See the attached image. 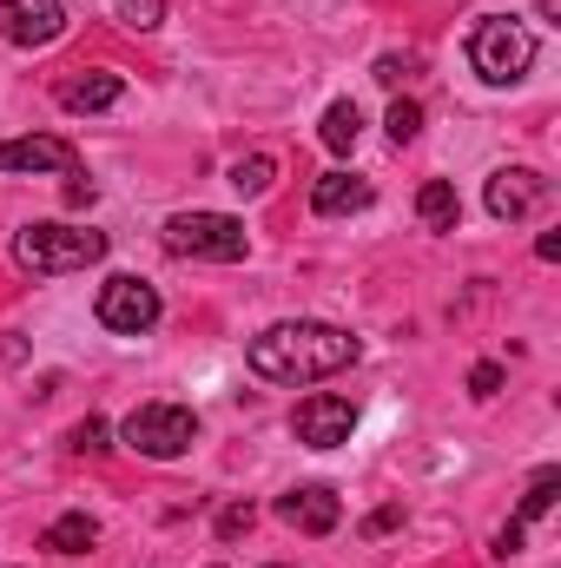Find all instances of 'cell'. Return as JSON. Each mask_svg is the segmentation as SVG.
<instances>
[{
  "label": "cell",
  "instance_id": "cell-1",
  "mask_svg": "<svg viewBox=\"0 0 561 568\" xmlns=\"http://www.w3.org/2000/svg\"><path fill=\"white\" fill-rule=\"evenodd\" d=\"M357 357H364V344L337 324H317V317H284L245 344V364L265 384H324V377L350 371Z\"/></svg>",
  "mask_w": 561,
  "mask_h": 568
},
{
  "label": "cell",
  "instance_id": "cell-2",
  "mask_svg": "<svg viewBox=\"0 0 561 568\" xmlns=\"http://www.w3.org/2000/svg\"><path fill=\"white\" fill-rule=\"evenodd\" d=\"M100 258H106V232H93V225H60V219H47V225L13 232V265L33 272V278L86 272V265H100Z\"/></svg>",
  "mask_w": 561,
  "mask_h": 568
},
{
  "label": "cell",
  "instance_id": "cell-3",
  "mask_svg": "<svg viewBox=\"0 0 561 568\" xmlns=\"http://www.w3.org/2000/svg\"><path fill=\"white\" fill-rule=\"evenodd\" d=\"M469 67H476L489 87H509V80H522V73L536 67V33H529L516 13H489V20H476V33H469Z\"/></svg>",
  "mask_w": 561,
  "mask_h": 568
},
{
  "label": "cell",
  "instance_id": "cell-4",
  "mask_svg": "<svg viewBox=\"0 0 561 568\" xmlns=\"http://www.w3.org/2000/svg\"><path fill=\"white\" fill-rule=\"evenodd\" d=\"M165 252L172 258H212V265H238L252 252L245 225L232 212H172L165 219Z\"/></svg>",
  "mask_w": 561,
  "mask_h": 568
},
{
  "label": "cell",
  "instance_id": "cell-5",
  "mask_svg": "<svg viewBox=\"0 0 561 568\" xmlns=\"http://www.w3.org/2000/svg\"><path fill=\"white\" fill-rule=\"evenodd\" d=\"M120 436H126V449H140L152 463H172V456H185L198 443V417L185 404H140Z\"/></svg>",
  "mask_w": 561,
  "mask_h": 568
},
{
  "label": "cell",
  "instance_id": "cell-6",
  "mask_svg": "<svg viewBox=\"0 0 561 568\" xmlns=\"http://www.w3.org/2000/svg\"><path fill=\"white\" fill-rule=\"evenodd\" d=\"M100 324L106 331H120V337H145L152 324H159V291L145 278H133V272H120V278L100 284Z\"/></svg>",
  "mask_w": 561,
  "mask_h": 568
},
{
  "label": "cell",
  "instance_id": "cell-7",
  "mask_svg": "<svg viewBox=\"0 0 561 568\" xmlns=\"http://www.w3.org/2000/svg\"><path fill=\"white\" fill-rule=\"evenodd\" d=\"M290 429H297L304 449H337V443H350V429H357V404L337 397V390H317V397L297 404Z\"/></svg>",
  "mask_w": 561,
  "mask_h": 568
},
{
  "label": "cell",
  "instance_id": "cell-8",
  "mask_svg": "<svg viewBox=\"0 0 561 568\" xmlns=\"http://www.w3.org/2000/svg\"><path fill=\"white\" fill-rule=\"evenodd\" d=\"M67 33L60 0H0V40L7 47H53Z\"/></svg>",
  "mask_w": 561,
  "mask_h": 568
},
{
  "label": "cell",
  "instance_id": "cell-9",
  "mask_svg": "<svg viewBox=\"0 0 561 568\" xmlns=\"http://www.w3.org/2000/svg\"><path fill=\"white\" fill-rule=\"evenodd\" d=\"M542 199H549V179H542V172H529V165H502V172H489V192H482L489 219H502V225L529 219Z\"/></svg>",
  "mask_w": 561,
  "mask_h": 568
},
{
  "label": "cell",
  "instance_id": "cell-10",
  "mask_svg": "<svg viewBox=\"0 0 561 568\" xmlns=\"http://www.w3.org/2000/svg\"><path fill=\"white\" fill-rule=\"evenodd\" d=\"M278 516L290 523V529H304V536H330V529L344 523V503H337V489H324V483H304V489L278 496Z\"/></svg>",
  "mask_w": 561,
  "mask_h": 568
},
{
  "label": "cell",
  "instance_id": "cell-11",
  "mask_svg": "<svg viewBox=\"0 0 561 568\" xmlns=\"http://www.w3.org/2000/svg\"><path fill=\"white\" fill-rule=\"evenodd\" d=\"M0 172H80V152L53 133L33 140H0Z\"/></svg>",
  "mask_w": 561,
  "mask_h": 568
},
{
  "label": "cell",
  "instance_id": "cell-12",
  "mask_svg": "<svg viewBox=\"0 0 561 568\" xmlns=\"http://www.w3.org/2000/svg\"><path fill=\"white\" fill-rule=\"evenodd\" d=\"M120 93H126V80L106 73V67H93V73H67V80L53 87V100H60L67 113H106V106H120Z\"/></svg>",
  "mask_w": 561,
  "mask_h": 568
},
{
  "label": "cell",
  "instance_id": "cell-13",
  "mask_svg": "<svg viewBox=\"0 0 561 568\" xmlns=\"http://www.w3.org/2000/svg\"><path fill=\"white\" fill-rule=\"evenodd\" d=\"M377 192H370V179H357V172H324L317 185H310V212L317 219H350V212H364Z\"/></svg>",
  "mask_w": 561,
  "mask_h": 568
},
{
  "label": "cell",
  "instance_id": "cell-14",
  "mask_svg": "<svg viewBox=\"0 0 561 568\" xmlns=\"http://www.w3.org/2000/svg\"><path fill=\"white\" fill-rule=\"evenodd\" d=\"M93 542H100V523H93L86 509H73V516L47 523V536H40V549H47V556H86Z\"/></svg>",
  "mask_w": 561,
  "mask_h": 568
},
{
  "label": "cell",
  "instance_id": "cell-15",
  "mask_svg": "<svg viewBox=\"0 0 561 568\" xmlns=\"http://www.w3.org/2000/svg\"><path fill=\"white\" fill-rule=\"evenodd\" d=\"M417 219L429 232H456V219H462V199H456V185L449 179H429L417 192Z\"/></svg>",
  "mask_w": 561,
  "mask_h": 568
},
{
  "label": "cell",
  "instance_id": "cell-16",
  "mask_svg": "<svg viewBox=\"0 0 561 568\" xmlns=\"http://www.w3.org/2000/svg\"><path fill=\"white\" fill-rule=\"evenodd\" d=\"M317 140L330 145V152H350V145L364 140V113H357V100H337V106H324V126H317Z\"/></svg>",
  "mask_w": 561,
  "mask_h": 568
},
{
  "label": "cell",
  "instance_id": "cell-17",
  "mask_svg": "<svg viewBox=\"0 0 561 568\" xmlns=\"http://www.w3.org/2000/svg\"><path fill=\"white\" fill-rule=\"evenodd\" d=\"M272 179H278V165H272L265 152H252V159H238V165H232V192H245V199H265V192H272Z\"/></svg>",
  "mask_w": 561,
  "mask_h": 568
},
{
  "label": "cell",
  "instance_id": "cell-18",
  "mask_svg": "<svg viewBox=\"0 0 561 568\" xmlns=\"http://www.w3.org/2000/svg\"><path fill=\"white\" fill-rule=\"evenodd\" d=\"M555 496H561V469H542V476L529 483V496H522V516H516V523L529 529L536 516H549V509H555Z\"/></svg>",
  "mask_w": 561,
  "mask_h": 568
},
{
  "label": "cell",
  "instance_id": "cell-19",
  "mask_svg": "<svg viewBox=\"0 0 561 568\" xmlns=\"http://www.w3.org/2000/svg\"><path fill=\"white\" fill-rule=\"evenodd\" d=\"M67 449H73V456H106V449H113V429H106V417H86V424H73Z\"/></svg>",
  "mask_w": 561,
  "mask_h": 568
},
{
  "label": "cell",
  "instance_id": "cell-20",
  "mask_svg": "<svg viewBox=\"0 0 561 568\" xmlns=\"http://www.w3.org/2000/svg\"><path fill=\"white\" fill-rule=\"evenodd\" d=\"M384 126H390V140H397V145H410V140L422 133V106H417V100H397Z\"/></svg>",
  "mask_w": 561,
  "mask_h": 568
},
{
  "label": "cell",
  "instance_id": "cell-21",
  "mask_svg": "<svg viewBox=\"0 0 561 568\" xmlns=\"http://www.w3.org/2000/svg\"><path fill=\"white\" fill-rule=\"evenodd\" d=\"M120 20H126L133 33H152V27L165 20V0H120Z\"/></svg>",
  "mask_w": 561,
  "mask_h": 568
},
{
  "label": "cell",
  "instance_id": "cell-22",
  "mask_svg": "<svg viewBox=\"0 0 561 568\" xmlns=\"http://www.w3.org/2000/svg\"><path fill=\"white\" fill-rule=\"evenodd\" d=\"M252 523H258V509H252V503H232V509H218V542H238V536H252Z\"/></svg>",
  "mask_w": 561,
  "mask_h": 568
},
{
  "label": "cell",
  "instance_id": "cell-23",
  "mask_svg": "<svg viewBox=\"0 0 561 568\" xmlns=\"http://www.w3.org/2000/svg\"><path fill=\"white\" fill-rule=\"evenodd\" d=\"M410 73H417V53H384V60H377V80H384V87H397V80H410Z\"/></svg>",
  "mask_w": 561,
  "mask_h": 568
},
{
  "label": "cell",
  "instance_id": "cell-24",
  "mask_svg": "<svg viewBox=\"0 0 561 568\" xmlns=\"http://www.w3.org/2000/svg\"><path fill=\"white\" fill-rule=\"evenodd\" d=\"M496 390H502V371H496V364H476V371H469V397H482V404H489Z\"/></svg>",
  "mask_w": 561,
  "mask_h": 568
},
{
  "label": "cell",
  "instance_id": "cell-25",
  "mask_svg": "<svg viewBox=\"0 0 561 568\" xmlns=\"http://www.w3.org/2000/svg\"><path fill=\"white\" fill-rule=\"evenodd\" d=\"M516 549H522V523H502L496 529V556H516Z\"/></svg>",
  "mask_w": 561,
  "mask_h": 568
},
{
  "label": "cell",
  "instance_id": "cell-26",
  "mask_svg": "<svg viewBox=\"0 0 561 568\" xmlns=\"http://www.w3.org/2000/svg\"><path fill=\"white\" fill-rule=\"evenodd\" d=\"M67 179H73L67 199H73V205H93V179H86V172H67Z\"/></svg>",
  "mask_w": 561,
  "mask_h": 568
},
{
  "label": "cell",
  "instance_id": "cell-27",
  "mask_svg": "<svg viewBox=\"0 0 561 568\" xmlns=\"http://www.w3.org/2000/svg\"><path fill=\"white\" fill-rule=\"evenodd\" d=\"M536 258H549V265H555V258H561V232H542V239H536Z\"/></svg>",
  "mask_w": 561,
  "mask_h": 568
},
{
  "label": "cell",
  "instance_id": "cell-28",
  "mask_svg": "<svg viewBox=\"0 0 561 568\" xmlns=\"http://www.w3.org/2000/svg\"><path fill=\"white\" fill-rule=\"evenodd\" d=\"M397 523H404V509H377V516H370V536H384V529H397Z\"/></svg>",
  "mask_w": 561,
  "mask_h": 568
},
{
  "label": "cell",
  "instance_id": "cell-29",
  "mask_svg": "<svg viewBox=\"0 0 561 568\" xmlns=\"http://www.w3.org/2000/svg\"><path fill=\"white\" fill-rule=\"evenodd\" d=\"M278 568H284V562H278Z\"/></svg>",
  "mask_w": 561,
  "mask_h": 568
}]
</instances>
